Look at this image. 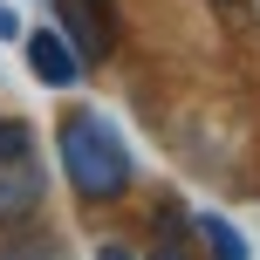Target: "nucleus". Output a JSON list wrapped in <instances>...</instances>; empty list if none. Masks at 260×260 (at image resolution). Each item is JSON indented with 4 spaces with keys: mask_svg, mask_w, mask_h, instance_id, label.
Here are the masks:
<instances>
[{
    "mask_svg": "<svg viewBox=\"0 0 260 260\" xmlns=\"http://www.w3.org/2000/svg\"><path fill=\"white\" fill-rule=\"evenodd\" d=\"M55 157H62V178L76 185V199H89V206L130 192V151L117 123H103L96 110H69L55 123Z\"/></svg>",
    "mask_w": 260,
    "mask_h": 260,
    "instance_id": "f257e3e1",
    "label": "nucleus"
},
{
    "mask_svg": "<svg viewBox=\"0 0 260 260\" xmlns=\"http://www.w3.org/2000/svg\"><path fill=\"white\" fill-rule=\"evenodd\" d=\"M35 206H41V165L27 157V130L0 123V226L35 219Z\"/></svg>",
    "mask_w": 260,
    "mask_h": 260,
    "instance_id": "f03ea898",
    "label": "nucleus"
},
{
    "mask_svg": "<svg viewBox=\"0 0 260 260\" xmlns=\"http://www.w3.org/2000/svg\"><path fill=\"white\" fill-rule=\"evenodd\" d=\"M55 7H62L55 35L76 48V62H103L110 55V0H55Z\"/></svg>",
    "mask_w": 260,
    "mask_h": 260,
    "instance_id": "7ed1b4c3",
    "label": "nucleus"
},
{
    "mask_svg": "<svg viewBox=\"0 0 260 260\" xmlns=\"http://www.w3.org/2000/svg\"><path fill=\"white\" fill-rule=\"evenodd\" d=\"M27 69H35L41 82H55V89H69V82L82 76V62H76V48H69L55 27H35L27 35Z\"/></svg>",
    "mask_w": 260,
    "mask_h": 260,
    "instance_id": "20e7f679",
    "label": "nucleus"
},
{
    "mask_svg": "<svg viewBox=\"0 0 260 260\" xmlns=\"http://www.w3.org/2000/svg\"><path fill=\"white\" fill-rule=\"evenodd\" d=\"M151 260H199L192 253V219H185L178 199H157V212H151Z\"/></svg>",
    "mask_w": 260,
    "mask_h": 260,
    "instance_id": "39448f33",
    "label": "nucleus"
},
{
    "mask_svg": "<svg viewBox=\"0 0 260 260\" xmlns=\"http://www.w3.org/2000/svg\"><path fill=\"white\" fill-rule=\"evenodd\" d=\"M192 233H199V247H206L212 260H253V247H247V233H240L226 212H199L192 219Z\"/></svg>",
    "mask_w": 260,
    "mask_h": 260,
    "instance_id": "423d86ee",
    "label": "nucleus"
},
{
    "mask_svg": "<svg viewBox=\"0 0 260 260\" xmlns=\"http://www.w3.org/2000/svg\"><path fill=\"white\" fill-rule=\"evenodd\" d=\"M14 27H21V21H14V7H0V35H14Z\"/></svg>",
    "mask_w": 260,
    "mask_h": 260,
    "instance_id": "0eeeda50",
    "label": "nucleus"
},
{
    "mask_svg": "<svg viewBox=\"0 0 260 260\" xmlns=\"http://www.w3.org/2000/svg\"><path fill=\"white\" fill-rule=\"evenodd\" d=\"M96 260H130V247H103V253H96Z\"/></svg>",
    "mask_w": 260,
    "mask_h": 260,
    "instance_id": "6e6552de",
    "label": "nucleus"
}]
</instances>
